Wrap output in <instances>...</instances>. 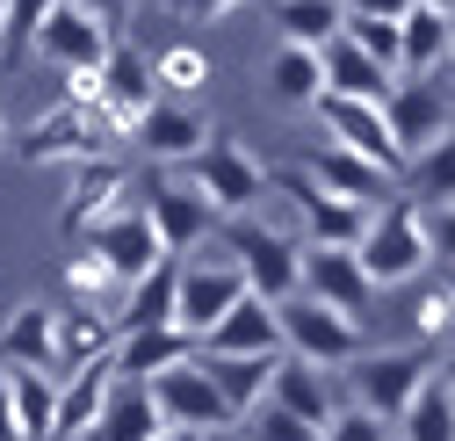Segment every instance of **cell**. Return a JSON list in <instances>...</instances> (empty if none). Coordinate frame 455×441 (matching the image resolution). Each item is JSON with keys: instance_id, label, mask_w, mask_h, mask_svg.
I'll return each instance as SVG.
<instances>
[{"instance_id": "cell-21", "label": "cell", "mask_w": 455, "mask_h": 441, "mask_svg": "<svg viewBox=\"0 0 455 441\" xmlns=\"http://www.w3.org/2000/svg\"><path fill=\"white\" fill-rule=\"evenodd\" d=\"M196 355H203V341L181 333V325H159V333H124L116 376H124V383H159L166 369H181V362H196Z\"/></svg>"}, {"instance_id": "cell-14", "label": "cell", "mask_w": 455, "mask_h": 441, "mask_svg": "<svg viewBox=\"0 0 455 441\" xmlns=\"http://www.w3.org/2000/svg\"><path fill=\"white\" fill-rule=\"evenodd\" d=\"M390 131H397V145H405V159H419V152H434L448 131H455V101L434 87V80H397V94H390Z\"/></svg>"}, {"instance_id": "cell-20", "label": "cell", "mask_w": 455, "mask_h": 441, "mask_svg": "<svg viewBox=\"0 0 455 441\" xmlns=\"http://www.w3.org/2000/svg\"><path fill=\"white\" fill-rule=\"evenodd\" d=\"M131 138H138V152H145V159H159V167H188V159L210 145L203 116H196V108H181V101H159Z\"/></svg>"}, {"instance_id": "cell-6", "label": "cell", "mask_w": 455, "mask_h": 441, "mask_svg": "<svg viewBox=\"0 0 455 441\" xmlns=\"http://www.w3.org/2000/svg\"><path fill=\"white\" fill-rule=\"evenodd\" d=\"M282 341H290L297 362H318V369H339V376L369 355L362 318L332 311V304H318V297H290V304H282Z\"/></svg>"}, {"instance_id": "cell-9", "label": "cell", "mask_w": 455, "mask_h": 441, "mask_svg": "<svg viewBox=\"0 0 455 441\" xmlns=\"http://www.w3.org/2000/svg\"><path fill=\"white\" fill-rule=\"evenodd\" d=\"M318 124L332 131V145H347V152L376 159L383 174H397V181H405V167H412V159H405V145H397V131H390V116H383L376 101H339V94H325V101H318Z\"/></svg>"}, {"instance_id": "cell-13", "label": "cell", "mask_w": 455, "mask_h": 441, "mask_svg": "<svg viewBox=\"0 0 455 441\" xmlns=\"http://www.w3.org/2000/svg\"><path fill=\"white\" fill-rule=\"evenodd\" d=\"M304 297L362 318V311L376 304V283H369V268H362L355 246H304Z\"/></svg>"}, {"instance_id": "cell-32", "label": "cell", "mask_w": 455, "mask_h": 441, "mask_svg": "<svg viewBox=\"0 0 455 441\" xmlns=\"http://www.w3.org/2000/svg\"><path fill=\"white\" fill-rule=\"evenodd\" d=\"M66 290H73V304H94V311H101V304H116V311H124V297H131V283H124V275L108 268L94 246L66 261Z\"/></svg>"}, {"instance_id": "cell-34", "label": "cell", "mask_w": 455, "mask_h": 441, "mask_svg": "<svg viewBox=\"0 0 455 441\" xmlns=\"http://www.w3.org/2000/svg\"><path fill=\"white\" fill-rule=\"evenodd\" d=\"M347 36L369 51L383 73H397V80H405V22H362V15H347Z\"/></svg>"}, {"instance_id": "cell-15", "label": "cell", "mask_w": 455, "mask_h": 441, "mask_svg": "<svg viewBox=\"0 0 455 441\" xmlns=\"http://www.w3.org/2000/svg\"><path fill=\"white\" fill-rule=\"evenodd\" d=\"M87 246H94L108 268H116L131 290L145 283L152 268H166V246H159V232H152V217H145V210H116L108 225H94V232H87Z\"/></svg>"}, {"instance_id": "cell-41", "label": "cell", "mask_w": 455, "mask_h": 441, "mask_svg": "<svg viewBox=\"0 0 455 441\" xmlns=\"http://www.w3.org/2000/svg\"><path fill=\"white\" fill-rule=\"evenodd\" d=\"M419 8V0H347V15H362V22H405Z\"/></svg>"}, {"instance_id": "cell-18", "label": "cell", "mask_w": 455, "mask_h": 441, "mask_svg": "<svg viewBox=\"0 0 455 441\" xmlns=\"http://www.w3.org/2000/svg\"><path fill=\"white\" fill-rule=\"evenodd\" d=\"M282 413H297V420H311L318 434L339 420V413H347V405H339L332 398V369H318V362H297V355H282L275 362V391H267Z\"/></svg>"}, {"instance_id": "cell-49", "label": "cell", "mask_w": 455, "mask_h": 441, "mask_svg": "<svg viewBox=\"0 0 455 441\" xmlns=\"http://www.w3.org/2000/svg\"><path fill=\"white\" fill-rule=\"evenodd\" d=\"M441 283H448V297H455V268H441Z\"/></svg>"}, {"instance_id": "cell-10", "label": "cell", "mask_w": 455, "mask_h": 441, "mask_svg": "<svg viewBox=\"0 0 455 441\" xmlns=\"http://www.w3.org/2000/svg\"><path fill=\"white\" fill-rule=\"evenodd\" d=\"M145 217H152L166 261H188L210 232H224V217H217V210L203 203V188H188V181H159V188L145 196Z\"/></svg>"}, {"instance_id": "cell-27", "label": "cell", "mask_w": 455, "mask_h": 441, "mask_svg": "<svg viewBox=\"0 0 455 441\" xmlns=\"http://www.w3.org/2000/svg\"><path fill=\"white\" fill-rule=\"evenodd\" d=\"M434 73H455V15L412 8L405 15V80H434Z\"/></svg>"}, {"instance_id": "cell-36", "label": "cell", "mask_w": 455, "mask_h": 441, "mask_svg": "<svg viewBox=\"0 0 455 441\" xmlns=\"http://www.w3.org/2000/svg\"><path fill=\"white\" fill-rule=\"evenodd\" d=\"M152 73H159V87H174V94H196L203 80H210V59L196 44H166L159 59H152Z\"/></svg>"}, {"instance_id": "cell-47", "label": "cell", "mask_w": 455, "mask_h": 441, "mask_svg": "<svg viewBox=\"0 0 455 441\" xmlns=\"http://www.w3.org/2000/svg\"><path fill=\"white\" fill-rule=\"evenodd\" d=\"M419 8H434V15H455V0H419Z\"/></svg>"}, {"instance_id": "cell-48", "label": "cell", "mask_w": 455, "mask_h": 441, "mask_svg": "<svg viewBox=\"0 0 455 441\" xmlns=\"http://www.w3.org/2000/svg\"><path fill=\"white\" fill-rule=\"evenodd\" d=\"M441 383H448V391H455V355H448V362H441Z\"/></svg>"}, {"instance_id": "cell-45", "label": "cell", "mask_w": 455, "mask_h": 441, "mask_svg": "<svg viewBox=\"0 0 455 441\" xmlns=\"http://www.w3.org/2000/svg\"><path fill=\"white\" fill-rule=\"evenodd\" d=\"M203 441H246V427H210Z\"/></svg>"}, {"instance_id": "cell-46", "label": "cell", "mask_w": 455, "mask_h": 441, "mask_svg": "<svg viewBox=\"0 0 455 441\" xmlns=\"http://www.w3.org/2000/svg\"><path fill=\"white\" fill-rule=\"evenodd\" d=\"M159 441H203V434H188V427H166V434H159Z\"/></svg>"}, {"instance_id": "cell-33", "label": "cell", "mask_w": 455, "mask_h": 441, "mask_svg": "<svg viewBox=\"0 0 455 441\" xmlns=\"http://www.w3.org/2000/svg\"><path fill=\"white\" fill-rule=\"evenodd\" d=\"M397 441H455V391H448L441 376L412 398V413L397 420Z\"/></svg>"}, {"instance_id": "cell-3", "label": "cell", "mask_w": 455, "mask_h": 441, "mask_svg": "<svg viewBox=\"0 0 455 441\" xmlns=\"http://www.w3.org/2000/svg\"><path fill=\"white\" fill-rule=\"evenodd\" d=\"M434 376H441V369H434V348H369V355L347 369V391H355L362 413H376V420L397 427Z\"/></svg>"}, {"instance_id": "cell-2", "label": "cell", "mask_w": 455, "mask_h": 441, "mask_svg": "<svg viewBox=\"0 0 455 441\" xmlns=\"http://www.w3.org/2000/svg\"><path fill=\"white\" fill-rule=\"evenodd\" d=\"M362 268H369V283L390 290V283H419L427 261H434V239H427V210L412 196H397L369 217V232H362Z\"/></svg>"}, {"instance_id": "cell-40", "label": "cell", "mask_w": 455, "mask_h": 441, "mask_svg": "<svg viewBox=\"0 0 455 441\" xmlns=\"http://www.w3.org/2000/svg\"><path fill=\"white\" fill-rule=\"evenodd\" d=\"M427 239H434V261L455 268V203L448 210H427Z\"/></svg>"}, {"instance_id": "cell-31", "label": "cell", "mask_w": 455, "mask_h": 441, "mask_svg": "<svg viewBox=\"0 0 455 441\" xmlns=\"http://www.w3.org/2000/svg\"><path fill=\"white\" fill-rule=\"evenodd\" d=\"M405 196H412L419 210H448V203H455V131L405 167Z\"/></svg>"}, {"instance_id": "cell-24", "label": "cell", "mask_w": 455, "mask_h": 441, "mask_svg": "<svg viewBox=\"0 0 455 441\" xmlns=\"http://www.w3.org/2000/svg\"><path fill=\"white\" fill-rule=\"evenodd\" d=\"M116 325H124V333H159V325H181V261L152 268L145 283H138V290L124 297Z\"/></svg>"}, {"instance_id": "cell-17", "label": "cell", "mask_w": 455, "mask_h": 441, "mask_svg": "<svg viewBox=\"0 0 455 441\" xmlns=\"http://www.w3.org/2000/svg\"><path fill=\"white\" fill-rule=\"evenodd\" d=\"M203 355H253V362H275V355H290V341H282V304L267 297H246L232 318L217 325V333L203 341Z\"/></svg>"}, {"instance_id": "cell-7", "label": "cell", "mask_w": 455, "mask_h": 441, "mask_svg": "<svg viewBox=\"0 0 455 441\" xmlns=\"http://www.w3.org/2000/svg\"><path fill=\"white\" fill-rule=\"evenodd\" d=\"M275 196H290L297 225H304V246H362L369 217H376V210H362V203H347V196L318 188L304 167H282V174H275Z\"/></svg>"}, {"instance_id": "cell-19", "label": "cell", "mask_w": 455, "mask_h": 441, "mask_svg": "<svg viewBox=\"0 0 455 441\" xmlns=\"http://www.w3.org/2000/svg\"><path fill=\"white\" fill-rule=\"evenodd\" d=\"M0 369H51L59 376V304H22L0 325Z\"/></svg>"}, {"instance_id": "cell-44", "label": "cell", "mask_w": 455, "mask_h": 441, "mask_svg": "<svg viewBox=\"0 0 455 441\" xmlns=\"http://www.w3.org/2000/svg\"><path fill=\"white\" fill-rule=\"evenodd\" d=\"M80 8H87V15H101V22H116V8H124V0H80Z\"/></svg>"}, {"instance_id": "cell-28", "label": "cell", "mask_w": 455, "mask_h": 441, "mask_svg": "<svg viewBox=\"0 0 455 441\" xmlns=\"http://www.w3.org/2000/svg\"><path fill=\"white\" fill-rule=\"evenodd\" d=\"M159 434H166V413L152 398V383H116V398H108V413L87 441H159Z\"/></svg>"}, {"instance_id": "cell-38", "label": "cell", "mask_w": 455, "mask_h": 441, "mask_svg": "<svg viewBox=\"0 0 455 441\" xmlns=\"http://www.w3.org/2000/svg\"><path fill=\"white\" fill-rule=\"evenodd\" d=\"M59 8H66V0H0V15H8V36H15V44H36L44 22L59 15Z\"/></svg>"}, {"instance_id": "cell-29", "label": "cell", "mask_w": 455, "mask_h": 441, "mask_svg": "<svg viewBox=\"0 0 455 441\" xmlns=\"http://www.w3.org/2000/svg\"><path fill=\"white\" fill-rule=\"evenodd\" d=\"M59 398L66 383L51 369H15V420H22V441H59Z\"/></svg>"}, {"instance_id": "cell-43", "label": "cell", "mask_w": 455, "mask_h": 441, "mask_svg": "<svg viewBox=\"0 0 455 441\" xmlns=\"http://www.w3.org/2000/svg\"><path fill=\"white\" fill-rule=\"evenodd\" d=\"M174 8H181L188 22H224L232 8H246V0H174Z\"/></svg>"}, {"instance_id": "cell-11", "label": "cell", "mask_w": 455, "mask_h": 441, "mask_svg": "<svg viewBox=\"0 0 455 441\" xmlns=\"http://www.w3.org/2000/svg\"><path fill=\"white\" fill-rule=\"evenodd\" d=\"M152 398H159L166 427H188V434H210V427H239V420H232V405H224V391L210 383L203 355H196V362H181V369H166V376L152 383Z\"/></svg>"}, {"instance_id": "cell-42", "label": "cell", "mask_w": 455, "mask_h": 441, "mask_svg": "<svg viewBox=\"0 0 455 441\" xmlns=\"http://www.w3.org/2000/svg\"><path fill=\"white\" fill-rule=\"evenodd\" d=\"M0 441H22V420H15V369H0Z\"/></svg>"}, {"instance_id": "cell-37", "label": "cell", "mask_w": 455, "mask_h": 441, "mask_svg": "<svg viewBox=\"0 0 455 441\" xmlns=\"http://www.w3.org/2000/svg\"><path fill=\"white\" fill-rule=\"evenodd\" d=\"M246 441H325V434H318L311 420H297V413H282V405L267 398V405H260V413L246 420Z\"/></svg>"}, {"instance_id": "cell-39", "label": "cell", "mask_w": 455, "mask_h": 441, "mask_svg": "<svg viewBox=\"0 0 455 441\" xmlns=\"http://www.w3.org/2000/svg\"><path fill=\"white\" fill-rule=\"evenodd\" d=\"M325 441H397V427L376 420V413H362V405H347V413L325 427Z\"/></svg>"}, {"instance_id": "cell-4", "label": "cell", "mask_w": 455, "mask_h": 441, "mask_svg": "<svg viewBox=\"0 0 455 441\" xmlns=\"http://www.w3.org/2000/svg\"><path fill=\"white\" fill-rule=\"evenodd\" d=\"M188 188H203V203L232 225V217H253V210H260V196L275 188V174L260 167L239 138H210V145L188 159Z\"/></svg>"}, {"instance_id": "cell-12", "label": "cell", "mask_w": 455, "mask_h": 441, "mask_svg": "<svg viewBox=\"0 0 455 441\" xmlns=\"http://www.w3.org/2000/svg\"><path fill=\"white\" fill-rule=\"evenodd\" d=\"M304 174H311L318 188H332V196L362 203V210H383V203L405 196V181H397V174H383L376 159H362V152H347V145H318V152L304 159Z\"/></svg>"}, {"instance_id": "cell-25", "label": "cell", "mask_w": 455, "mask_h": 441, "mask_svg": "<svg viewBox=\"0 0 455 441\" xmlns=\"http://www.w3.org/2000/svg\"><path fill=\"white\" fill-rule=\"evenodd\" d=\"M275 362H282V355H275ZM275 362H253V355H203V369H210V383L224 391L232 420H253V413L267 405V391H275Z\"/></svg>"}, {"instance_id": "cell-16", "label": "cell", "mask_w": 455, "mask_h": 441, "mask_svg": "<svg viewBox=\"0 0 455 441\" xmlns=\"http://www.w3.org/2000/svg\"><path fill=\"white\" fill-rule=\"evenodd\" d=\"M124 348V325L116 311H94V304H59V383H73L94 362H116Z\"/></svg>"}, {"instance_id": "cell-26", "label": "cell", "mask_w": 455, "mask_h": 441, "mask_svg": "<svg viewBox=\"0 0 455 441\" xmlns=\"http://www.w3.org/2000/svg\"><path fill=\"white\" fill-rule=\"evenodd\" d=\"M275 29L297 51H332L347 36V0H275Z\"/></svg>"}, {"instance_id": "cell-51", "label": "cell", "mask_w": 455, "mask_h": 441, "mask_svg": "<svg viewBox=\"0 0 455 441\" xmlns=\"http://www.w3.org/2000/svg\"><path fill=\"white\" fill-rule=\"evenodd\" d=\"M0 138H8V124H0Z\"/></svg>"}, {"instance_id": "cell-5", "label": "cell", "mask_w": 455, "mask_h": 441, "mask_svg": "<svg viewBox=\"0 0 455 441\" xmlns=\"http://www.w3.org/2000/svg\"><path fill=\"white\" fill-rule=\"evenodd\" d=\"M246 297H253V283H246V268L224 253V246H203V253L181 261V333L210 341Z\"/></svg>"}, {"instance_id": "cell-22", "label": "cell", "mask_w": 455, "mask_h": 441, "mask_svg": "<svg viewBox=\"0 0 455 441\" xmlns=\"http://www.w3.org/2000/svg\"><path fill=\"white\" fill-rule=\"evenodd\" d=\"M325 94H339V101H376V108H390V94H397V73H383L369 51L355 44V36H339L332 51H325Z\"/></svg>"}, {"instance_id": "cell-23", "label": "cell", "mask_w": 455, "mask_h": 441, "mask_svg": "<svg viewBox=\"0 0 455 441\" xmlns=\"http://www.w3.org/2000/svg\"><path fill=\"white\" fill-rule=\"evenodd\" d=\"M116 196H124V167L116 159H80L73 167V203H66V232H94L116 217Z\"/></svg>"}, {"instance_id": "cell-50", "label": "cell", "mask_w": 455, "mask_h": 441, "mask_svg": "<svg viewBox=\"0 0 455 441\" xmlns=\"http://www.w3.org/2000/svg\"><path fill=\"white\" fill-rule=\"evenodd\" d=\"M0 44H15V36H8V15H0Z\"/></svg>"}, {"instance_id": "cell-8", "label": "cell", "mask_w": 455, "mask_h": 441, "mask_svg": "<svg viewBox=\"0 0 455 441\" xmlns=\"http://www.w3.org/2000/svg\"><path fill=\"white\" fill-rule=\"evenodd\" d=\"M36 51H44V59L59 66L66 80H101V73H108V59H116V36H108V22H101V15H87L80 0H66V8L44 22Z\"/></svg>"}, {"instance_id": "cell-1", "label": "cell", "mask_w": 455, "mask_h": 441, "mask_svg": "<svg viewBox=\"0 0 455 441\" xmlns=\"http://www.w3.org/2000/svg\"><path fill=\"white\" fill-rule=\"evenodd\" d=\"M217 246L246 268L253 297H267V304L304 297V239H290L282 225H260V217H232V225L217 232Z\"/></svg>"}, {"instance_id": "cell-30", "label": "cell", "mask_w": 455, "mask_h": 441, "mask_svg": "<svg viewBox=\"0 0 455 441\" xmlns=\"http://www.w3.org/2000/svg\"><path fill=\"white\" fill-rule=\"evenodd\" d=\"M267 87L282 101H297V108H318L325 101V51H297V44H282L275 51V66H267Z\"/></svg>"}, {"instance_id": "cell-35", "label": "cell", "mask_w": 455, "mask_h": 441, "mask_svg": "<svg viewBox=\"0 0 455 441\" xmlns=\"http://www.w3.org/2000/svg\"><path fill=\"white\" fill-rule=\"evenodd\" d=\"M412 333H419V348H434V341L455 333V297H448V283H427V290L412 297Z\"/></svg>"}]
</instances>
